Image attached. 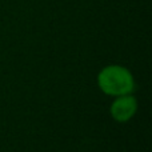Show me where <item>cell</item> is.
<instances>
[{"label": "cell", "instance_id": "cell-1", "mask_svg": "<svg viewBox=\"0 0 152 152\" xmlns=\"http://www.w3.org/2000/svg\"><path fill=\"white\" fill-rule=\"evenodd\" d=\"M99 86L105 94L121 96L132 91L134 79L128 72V69L118 66H111L100 72Z\"/></svg>", "mask_w": 152, "mask_h": 152}, {"label": "cell", "instance_id": "cell-2", "mask_svg": "<svg viewBox=\"0 0 152 152\" xmlns=\"http://www.w3.org/2000/svg\"><path fill=\"white\" fill-rule=\"evenodd\" d=\"M136 100L132 96H127V95H121L118 100L111 107V113L118 121H126L129 118H132L136 111Z\"/></svg>", "mask_w": 152, "mask_h": 152}]
</instances>
